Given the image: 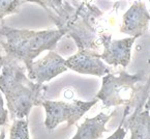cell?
I'll list each match as a JSON object with an SVG mask.
<instances>
[{
	"label": "cell",
	"instance_id": "ac0fdd59",
	"mask_svg": "<svg viewBox=\"0 0 150 139\" xmlns=\"http://www.w3.org/2000/svg\"><path fill=\"white\" fill-rule=\"evenodd\" d=\"M5 61V57L2 53H1V50H0V72H1V68H2L3 64H4Z\"/></svg>",
	"mask_w": 150,
	"mask_h": 139
},
{
	"label": "cell",
	"instance_id": "5bb4252c",
	"mask_svg": "<svg viewBox=\"0 0 150 139\" xmlns=\"http://www.w3.org/2000/svg\"><path fill=\"white\" fill-rule=\"evenodd\" d=\"M24 2H31L38 4L47 11L49 15H53L60 11L65 0H23ZM71 1H78V0H71Z\"/></svg>",
	"mask_w": 150,
	"mask_h": 139
},
{
	"label": "cell",
	"instance_id": "6da1fadb",
	"mask_svg": "<svg viewBox=\"0 0 150 139\" xmlns=\"http://www.w3.org/2000/svg\"><path fill=\"white\" fill-rule=\"evenodd\" d=\"M47 89L46 85L28 77L26 68L21 62L5 57L0 73V91L6 100L13 120L27 118L33 107L42 105Z\"/></svg>",
	"mask_w": 150,
	"mask_h": 139
},
{
	"label": "cell",
	"instance_id": "7a4b0ae2",
	"mask_svg": "<svg viewBox=\"0 0 150 139\" xmlns=\"http://www.w3.org/2000/svg\"><path fill=\"white\" fill-rule=\"evenodd\" d=\"M103 11L88 1L65 0L60 11L49 15L58 29L74 40L78 50H99V33L97 22Z\"/></svg>",
	"mask_w": 150,
	"mask_h": 139
},
{
	"label": "cell",
	"instance_id": "e0dca14e",
	"mask_svg": "<svg viewBox=\"0 0 150 139\" xmlns=\"http://www.w3.org/2000/svg\"><path fill=\"white\" fill-rule=\"evenodd\" d=\"M144 109H146V110H148L150 112V91H149V93H148V97L145 102V105H144Z\"/></svg>",
	"mask_w": 150,
	"mask_h": 139
},
{
	"label": "cell",
	"instance_id": "7c38bea8",
	"mask_svg": "<svg viewBox=\"0 0 150 139\" xmlns=\"http://www.w3.org/2000/svg\"><path fill=\"white\" fill-rule=\"evenodd\" d=\"M9 139H30L28 119H13L9 129Z\"/></svg>",
	"mask_w": 150,
	"mask_h": 139
},
{
	"label": "cell",
	"instance_id": "30bf717a",
	"mask_svg": "<svg viewBox=\"0 0 150 139\" xmlns=\"http://www.w3.org/2000/svg\"><path fill=\"white\" fill-rule=\"evenodd\" d=\"M121 124L129 130V139H150V112L144 109V105H138L128 116L123 115Z\"/></svg>",
	"mask_w": 150,
	"mask_h": 139
},
{
	"label": "cell",
	"instance_id": "9a60e30c",
	"mask_svg": "<svg viewBox=\"0 0 150 139\" xmlns=\"http://www.w3.org/2000/svg\"><path fill=\"white\" fill-rule=\"evenodd\" d=\"M8 123V110L4 107V100L2 93L0 91V127L5 126Z\"/></svg>",
	"mask_w": 150,
	"mask_h": 139
},
{
	"label": "cell",
	"instance_id": "8992f818",
	"mask_svg": "<svg viewBox=\"0 0 150 139\" xmlns=\"http://www.w3.org/2000/svg\"><path fill=\"white\" fill-rule=\"evenodd\" d=\"M137 38L134 36L114 40L107 33H99V43L103 46V52L99 57L108 66H122L125 68L132 59V48Z\"/></svg>",
	"mask_w": 150,
	"mask_h": 139
},
{
	"label": "cell",
	"instance_id": "52a82bcc",
	"mask_svg": "<svg viewBox=\"0 0 150 139\" xmlns=\"http://www.w3.org/2000/svg\"><path fill=\"white\" fill-rule=\"evenodd\" d=\"M69 70L83 75H93L104 77L112 73V68L103 61L99 53L90 50H78L77 53L69 56L65 60Z\"/></svg>",
	"mask_w": 150,
	"mask_h": 139
},
{
	"label": "cell",
	"instance_id": "4fadbf2b",
	"mask_svg": "<svg viewBox=\"0 0 150 139\" xmlns=\"http://www.w3.org/2000/svg\"><path fill=\"white\" fill-rule=\"evenodd\" d=\"M23 2V0H0V22L7 16L19 13Z\"/></svg>",
	"mask_w": 150,
	"mask_h": 139
},
{
	"label": "cell",
	"instance_id": "5b68a950",
	"mask_svg": "<svg viewBox=\"0 0 150 139\" xmlns=\"http://www.w3.org/2000/svg\"><path fill=\"white\" fill-rule=\"evenodd\" d=\"M97 101V99H93L91 101L73 100L65 102L45 99L42 102V106L46 112L45 127L47 130L53 131L62 123H66L67 127L74 126L94 106Z\"/></svg>",
	"mask_w": 150,
	"mask_h": 139
},
{
	"label": "cell",
	"instance_id": "9c48e42d",
	"mask_svg": "<svg viewBox=\"0 0 150 139\" xmlns=\"http://www.w3.org/2000/svg\"><path fill=\"white\" fill-rule=\"evenodd\" d=\"M149 23L150 13L146 4L141 0H137L122 16L119 31L126 36L138 38L147 32Z\"/></svg>",
	"mask_w": 150,
	"mask_h": 139
},
{
	"label": "cell",
	"instance_id": "3957f363",
	"mask_svg": "<svg viewBox=\"0 0 150 139\" xmlns=\"http://www.w3.org/2000/svg\"><path fill=\"white\" fill-rule=\"evenodd\" d=\"M65 33L60 29L28 30L9 27L0 22V47L5 57L24 64L27 72L33 61L45 51H52Z\"/></svg>",
	"mask_w": 150,
	"mask_h": 139
},
{
	"label": "cell",
	"instance_id": "ba28073f",
	"mask_svg": "<svg viewBox=\"0 0 150 139\" xmlns=\"http://www.w3.org/2000/svg\"><path fill=\"white\" fill-rule=\"evenodd\" d=\"M65 60L54 50L49 51L42 58L33 61L27 75L36 83L45 84L69 70Z\"/></svg>",
	"mask_w": 150,
	"mask_h": 139
},
{
	"label": "cell",
	"instance_id": "d6986e66",
	"mask_svg": "<svg viewBox=\"0 0 150 139\" xmlns=\"http://www.w3.org/2000/svg\"><path fill=\"white\" fill-rule=\"evenodd\" d=\"M0 139H5V132L4 131H0Z\"/></svg>",
	"mask_w": 150,
	"mask_h": 139
},
{
	"label": "cell",
	"instance_id": "ffe728a7",
	"mask_svg": "<svg viewBox=\"0 0 150 139\" xmlns=\"http://www.w3.org/2000/svg\"><path fill=\"white\" fill-rule=\"evenodd\" d=\"M148 1H149V3H150V0H148Z\"/></svg>",
	"mask_w": 150,
	"mask_h": 139
},
{
	"label": "cell",
	"instance_id": "277c9868",
	"mask_svg": "<svg viewBox=\"0 0 150 139\" xmlns=\"http://www.w3.org/2000/svg\"><path fill=\"white\" fill-rule=\"evenodd\" d=\"M143 80V73L129 74L125 70L107 74L103 77L102 86L95 99L102 101L107 108L124 105L128 110L139 98L141 87L138 84Z\"/></svg>",
	"mask_w": 150,
	"mask_h": 139
},
{
	"label": "cell",
	"instance_id": "8fae6325",
	"mask_svg": "<svg viewBox=\"0 0 150 139\" xmlns=\"http://www.w3.org/2000/svg\"><path fill=\"white\" fill-rule=\"evenodd\" d=\"M116 113L117 110H114L109 114L100 112L95 116L86 118L80 126H78L77 132L71 139H99L104 133L108 131L106 129L107 123Z\"/></svg>",
	"mask_w": 150,
	"mask_h": 139
},
{
	"label": "cell",
	"instance_id": "2e32d148",
	"mask_svg": "<svg viewBox=\"0 0 150 139\" xmlns=\"http://www.w3.org/2000/svg\"><path fill=\"white\" fill-rule=\"evenodd\" d=\"M125 136H126V130L123 128L122 124L120 123L119 127H118L115 132L113 133L111 136H109L107 139H125Z\"/></svg>",
	"mask_w": 150,
	"mask_h": 139
}]
</instances>
